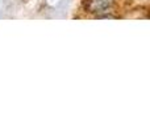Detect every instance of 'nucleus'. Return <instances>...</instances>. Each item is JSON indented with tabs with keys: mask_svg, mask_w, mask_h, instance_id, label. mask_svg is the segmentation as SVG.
<instances>
[{
	"mask_svg": "<svg viewBox=\"0 0 150 131\" xmlns=\"http://www.w3.org/2000/svg\"><path fill=\"white\" fill-rule=\"evenodd\" d=\"M112 4H113V0H87V9L88 12L92 13L108 12Z\"/></svg>",
	"mask_w": 150,
	"mask_h": 131,
	"instance_id": "nucleus-1",
	"label": "nucleus"
}]
</instances>
